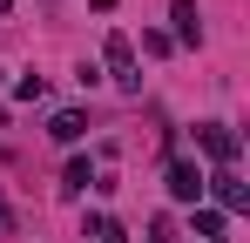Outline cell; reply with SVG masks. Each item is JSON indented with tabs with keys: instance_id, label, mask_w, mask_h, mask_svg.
<instances>
[{
	"instance_id": "11",
	"label": "cell",
	"mask_w": 250,
	"mask_h": 243,
	"mask_svg": "<svg viewBox=\"0 0 250 243\" xmlns=\"http://www.w3.org/2000/svg\"><path fill=\"white\" fill-rule=\"evenodd\" d=\"M149 243H176V223H169V216H156V223H149Z\"/></svg>"
},
{
	"instance_id": "4",
	"label": "cell",
	"mask_w": 250,
	"mask_h": 243,
	"mask_svg": "<svg viewBox=\"0 0 250 243\" xmlns=\"http://www.w3.org/2000/svg\"><path fill=\"white\" fill-rule=\"evenodd\" d=\"M203 189L223 202V209H250V189L237 182V169H216V176H203Z\"/></svg>"
},
{
	"instance_id": "13",
	"label": "cell",
	"mask_w": 250,
	"mask_h": 243,
	"mask_svg": "<svg viewBox=\"0 0 250 243\" xmlns=\"http://www.w3.org/2000/svg\"><path fill=\"white\" fill-rule=\"evenodd\" d=\"M7 7H14V0H0V14H7Z\"/></svg>"
},
{
	"instance_id": "7",
	"label": "cell",
	"mask_w": 250,
	"mask_h": 243,
	"mask_svg": "<svg viewBox=\"0 0 250 243\" xmlns=\"http://www.w3.org/2000/svg\"><path fill=\"white\" fill-rule=\"evenodd\" d=\"M61 189H68V196H82V189H95V169H88V156H75V162H68Z\"/></svg>"
},
{
	"instance_id": "6",
	"label": "cell",
	"mask_w": 250,
	"mask_h": 243,
	"mask_svg": "<svg viewBox=\"0 0 250 243\" xmlns=\"http://www.w3.org/2000/svg\"><path fill=\"white\" fill-rule=\"evenodd\" d=\"M47 135H54V142H82V135H88V115H82V108H61V115L47 122Z\"/></svg>"
},
{
	"instance_id": "9",
	"label": "cell",
	"mask_w": 250,
	"mask_h": 243,
	"mask_svg": "<svg viewBox=\"0 0 250 243\" xmlns=\"http://www.w3.org/2000/svg\"><path fill=\"white\" fill-rule=\"evenodd\" d=\"M196 237H223V209H196Z\"/></svg>"
},
{
	"instance_id": "8",
	"label": "cell",
	"mask_w": 250,
	"mask_h": 243,
	"mask_svg": "<svg viewBox=\"0 0 250 243\" xmlns=\"http://www.w3.org/2000/svg\"><path fill=\"white\" fill-rule=\"evenodd\" d=\"M82 230H88V237H95V243H122V223H115V216H102V209L88 216Z\"/></svg>"
},
{
	"instance_id": "12",
	"label": "cell",
	"mask_w": 250,
	"mask_h": 243,
	"mask_svg": "<svg viewBox=\"0 0 250 243\" xmlns=\"http://www.w3.org/2000/svg\"><path fill=\"white\" fill-rule=\"evenodd\" d=\"M7 230H14V209H7V196H0V237H7Z\"/></svg>"
},
{
	"instance_id": "3",
	"label": "cell",
	"mask_w": 250,
	"mask_h": 243,
	"mask_svg": "<svg viewBox=\"0 0 250 243\" xmlns=\"http://www.w3.org/2000/svg\"><path fill=\"white\" fill-rule=\"evenodd\" d=\"M163 182H169L176 202H196V196H203V169H196L189 156H169V176H163Z\"/></svg>"
},
{
	"instance_id": "2",
	"label": "cell",
	"mask_w": 250,
	"mask_h": 243,
	"mask_svg": "<svg viewBox=\"0 0 250 243\" xmlns=\"http://www.w3.org/2000/svg\"><path fill=\"white\" fill-rule=\"evenodd\" d=\"M102 54H108V75H115V88L142 95V75H135V40H128V34H108V40H102Z\"/></svg>"
},
{
	"instance_id": "1",
	"label": "cell",
	"mask_w": 250,
	"mask_h": 243,
	"mask_svg": "<svg viewBox=\"0 0 250 243\" xmlns=\"http://www.w3.org/2000/svg\"><path fill=\"white\" fill-rule=\"evenodd\" d=\"M196 149H203V156L216 162V169H230L244 142H237V128H230V122H196Z\"/></svg>"
},
{
	"instance_id": "5",
	"label": "cell",
	"mask_w": 250,
	"mask_h": 243,
	"mask_svg": "<svg viewBox=\"0 0 250 243\" xmlns=\"http://www.w3.org/2000/svg\"><path fill=\"white\" fill-rule=\"evenodd\" d=\"M169 20H176V40H183V47H203V14H196V0H176Z\"/></svg>"
},
{
	"instance_id": "10",
	"label": "cell",
	"mask_w": 250,
	"mask_h": 243,
	"mask_svg": "<svg viewBox=\"0 0 250 243\" xmlns=\"http://www.w3.org/2000/svg\"><path fill=\"white\" fill-rule=\"evenodd\" d=\"M14 95H21V101H41L47 81H41V75H21V81H14Z\"/></svg>"
}]
</instances>
